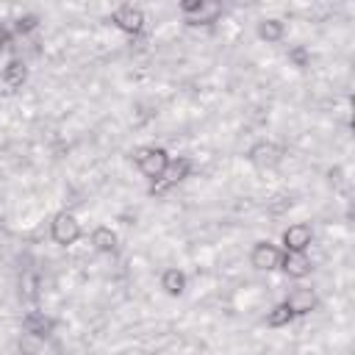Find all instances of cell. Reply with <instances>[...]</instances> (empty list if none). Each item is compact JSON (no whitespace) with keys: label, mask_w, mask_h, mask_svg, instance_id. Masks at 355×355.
<instances>
[{"label":"cell","mask_w":355,"mask_h":355,"mask_svg":"<svg viewBox=\"0 0 355 355\" xmlns=\"http://www.w3.org/2000/svg\"><path fill=\"white\" fill-rule=\"evenodd\" d=\"M308 61H311V53H308L302 44H294V47L288 50V64H294L297 69H305Z\"/></svg>","instance_id":"ac0fdd59"},{"label":"cell","mask_w":355,"mask_h":355,"mask_svg":"<svg viewBox=\"0 0 355 355\" xmlns=\"http://www.w3.org/2000/svg\"><path fill=\"white\" fill-rule=\"evenodd\" d=\"M286 36V25L280 22V19H261L258 22V39H263V42H269V44H275V42H280Z\"/></svg>","instance_id":"5bb4252c"},{"label":"cell","mask_w":355,"mask_h":355,"mask_svg":"<svg viewBox=\"0 0 355 355\" xmlns=\"http://www.w3.org/2000/svg\"><path fill=\"white\" fill-rule=\"evenodd\" d=\"M247 158H250V164L258 166V169H272V166L280 164L283 150H280L275 141H266V139H263V141H255V144L250 147Z\"/></svg>","instance_id":"5b68a950"},{"label":"cell","mask_w":355,"mask_h":355,"mask_svg":"<svg viewBox=\"0 0 355 355\" xmlns=\"http://www.w3.org/2000/svg\"><path fill=\"white\" fill-rule=\"evenodd\" d=\"M202 3H205V0H183V3H180V11H183L186 17H194V14L202 8Z\"/></svg>","instance_id":"d6986e66"},{"label":"cell","mask_w":355,"mask_h":355,"mask_svg":"<svg viewBox=\"0 0 355 355\" xmlns=\"http://www.w3.org/2000/svg\"><path fill=\"white\" fill-rule=\"evenodd\" d=\"M280 269L288 275V277H294V280H302V277H308L311 275V258L305 255V252H286V255H280Z\"/></svg>","instance_id":"9c48e42d"},{"label":"cell","mask_w":355,"mask_h":355,"mask_svg":"<svg viewBox=\"0 0 355 355\" xmlns=\"http://www.w3.org/2000/svg\"><path fill=\"white\" fill-rule=\"evenodd\" d=\"M6 44H8V31H6L3 25H0V50H3Z\"/></svg>","instance_id":"ffe728a7"},{"label":"cell","mask_w":355,"mask_h":355,"mask_svg":"<svg viewBox=\"0 0 355 355\" xmlns=\"http://www.w3.org/2000/svg\"><path fill=\"white\" fill-rule=\"evenodd\" d=\"M25 80H28V67H25L19 58H11V61L6 64V69H3V83H6L11 92H17V89H22Z\"/></svg>","instance_id":"8fae6325"},{"label":"cell","mask_w":355,"mask_h":355,"mask_svg":"<svg viewBox=\"0 0 355 355\" xmlns=\"http://www.w3.org/2000/svg\"><path fill=\"white\" fill-rule=\"evenodd\" d=\"M161 288L169 297H180L186 291V275L180 269H164L161 272Z\"/></svg>","instance_id":"4fadbf2b"},{"label":"cell","mask_w":355,"mask_h":355,"mask_svg":"<svg viewBox=\"0 0 355 355\" xmlns=\"http://www.w3.org/2000/svg\"><path fill=\"white\" fill-rule=\"evenodd\" d=\"M50 236H53L55 244L69 247V244H75V241L80 239V222L75 219V214L58 211V214L53 216V222H50Z\"/></svg>","instance_id":"7a4b0ae2"},{"label":"cell","mask_w":355,"mask_h":355,"mask_svg":"<svg viewBox=\"0 0 355 355\" xmlns=\"http://www.w3.org/2000/svg\"><path fill=\"white\" fill-rule=\"evenodd\" d=\"M39 28V17L36 14H22L17 22H14V33H19V36H25V33H31V31H36Z\"/></svg>","instance_id":"e0dca14e"},{"label":"cell","mask_w":355,"mask_h":355,"mask_svg":"<svg viewBox=\"0 0 355 355\" xmlns=\"http://www.w3.org/2000/svg\"><path fill=\"white\" fill-rule=\"evenodd\" d=\"M280 255H283V252H280L275 244L258 241V244L252 247V252H250V263H252L255 269H261V272H272V269L280 266Z\"/></svg>","instance_id":"52a82bcc"},{"label":"cell","mask_w":355,"mask_h":355,"mask_svg":"<svg viewBox=\"0 0 355 355\" xmlns=\"http://www.w3.org/2000/svg\"><path fill=\"white\" fill-rule=\"evenodd\" d=\"M283 302H286V308H288L294 316H305V313L316 311L319 297H316V291H313V288H291V291H288V297H286Z\"/></svg>","instance_id":"ba28073f"},{"label":"cell","mask_w":355,"mask_h":355,"mask_svg":"<svg viewBox=\"0 0 355 355\" xmlns=\"http://www.w3.org/2000/svg\"><path fill=\"white\" fill-rule=\"evenodd\" d=\"M133 161H136L139 172H141L147 180L155 183V180L164 175L166 164H169V153H166L164 147H139V150L133 153Z\"/></svg>","instance_id":"6da1fadb"},{"label":"cell","mask_w":355,"mask_h":355,"mask_svg":"<svg viewBox=\"0 0 355 355\" xmlns=\"http://www.w3.org/2000/svg\"><path fill=\"white\" fill-rule=\"evenodd\" d=\"M291 319H294V313L286 308V302H277L266 313V327H286V324H291Z\"/></svg>","instance_id":"2e32d148"},{"label":"cell","mask_w":355,"mask_h":355,"mask_svg":"<svg viewBox=\"0 0 355 355\" xmlns=\"http://www.w3.org/2000/svg\"><path fill=\"white\" fill-rule=\"evenodd\" d=\"M311 241H313V230L305 222L288 225L283 230V247H286V252H305L311 247Z\"/></svg>","instance_id":"8992f818"},{"label":"cell","mask_w":355,"mask_h":355,"mask_svg":"<svg viewBox=\"0 0 355 355\" xmlns=\"http://www.w3.org/2000/svg\"><path fill=\"white\" fill-rule=\"evenodd\" d=\"M53 327H55V322H53L50 316L39 313V311H31V313L22 319V330L31 333V336H36V338H47V336L53 333Z\"/></svg>","instance_id":"30bf717a"},{"label":"cell","mask_w":355,"mask_h":355,"mask_svg":"<svg viewBox=\"0 0 355 355\" xmlns=\"http://www.w3.org/2000/svg\"><path fill=\"white\" fill-rule=\"evenodd\" d=\"M89 241H92V247H94L97 252H114L119 239H116V233H114L111 227L100 225V227H94V230H92V239H89Z\"/></svg>","instance_id":"7c38bea8"},{"label":"cell","mask_w":355,"mask_h":355,"mask_svg":"<svg viewBox=\"0 0 355 355\" xmlns=\"http://www.w3.org/2000/svg\"><path fill=\"white\" fill-rule=\"evenodd\" d=\"M189 172H191V161H189V158H183V155H180V158H169L164 175L150 186V194H164V191H169L172 186H178L180 180H186Z\"/></svg>","instance_id":"3957f363"},{"label":"cell","mask_w":355,"mask_h":355,"mask_svg":"<svg viewBox=\"0 0 355 355\" xmlns=\"http://www.w3.org/2000/svg\"><path fill=\"white\" fill-rule=\"evenodd\" d=\"M111 22H114L122 33L136 36V33H141V31H144V11H141L139 6H133V3H122V6H116V8H114Z\"/></svg>","instance_id":"277c9868"},{"label":"cell","mask_w":355,"mask_h":355,"mask_svg":"<svg viewBox=\"0 0 355 355\" xmlns=\"http://www.w3.org/2000/svg\"><path fill=\"white\" fill-rule=\"evenodd\" d=\"M222 14V6L219 3H211V0H205L202 3V8L191 17V25H211V22H216V17Z\"/></svg>","instance_id":"9a60e30c"}]
</instances>
